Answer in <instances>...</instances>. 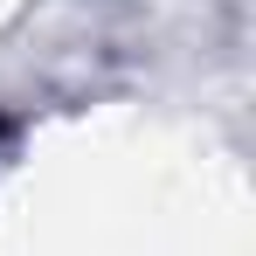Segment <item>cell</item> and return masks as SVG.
<instances>
[{"mask_svg": "<svg viewBox=\"0 0 256 256\" xmlns=\"http://www.w3.org/2000/svg\"><path fill=\"white\" fill-rule=\"evenodd\" d=\"M7 132H14V125H7V118H0V138H7Z\"/></svg>", "mask_w": 256, "mask_h": 256, "instance_id": "6da1fadb", "label": "cell"}]
</instances>
